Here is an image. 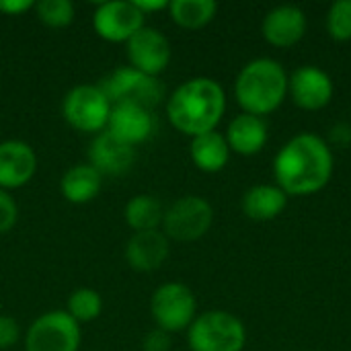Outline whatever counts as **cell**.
<instances>
[{
	"label": "cell",
	"instance_id": "31",
	"mask_svg": "<svg viewBox=\"0 0 351 351\" xmlns=\"http://www.w3.org/2000/svg\"><path fill=\"white\" fill-rule=\"evenodd\" d=\"M35 8L33 0H0V12L6 16H21Z\"/></svg>",
	"mask_w": 351,
	"mask_h": 351
},
{
	"label": "cell",
	"instance_id": "1",
	"mask_svg": "<svg viewBox=\"0 0 351 351\" xmlns=\"http://www.w3.org/2000/svg\"><path fill=\"white\" fill-rule=\"evenodd\" d=\"M335 158L325 138L302 132L292 136L274 158L276 185L288 197L319 193L333 177Z\"/></svg>",
	"mask_w": 351,
	"mask_h": 351
},
{
	"label": "cell",
	"instance_id": "16",
	"mask_svg": "<svg viewBox=\"0 0 351 351\" xmlns=\"http://www.w3.org/2000/svg\"><path fill=\"white\" fill-rule=\"evenodd\" d=\"M136 162V148L117 140L107 130L93 136L88 146V165L103 177H121Z\"/></svg>",
	"mask_w": 351,
	"mask_h": 351
},
{
	"label": "cell",
	"instance_id": "17",
	"mask_svg": "<svg viewBox=\"0 0 351 351\" xmlns=\"http://www.w3.org/2000/svg\"><path fill=\"white\" fill-rule=\"evenodd\" d=\"M171 255V241L162 230L134 232L123 249L125 263L140 274H150L160 269Z\"/></svg>",
	"mask_w": 351,
	"mask_h": 351
},
{
	"label": "cell",
	"instance_id": "15",
	"mask_svg": "<svg viewBox=\"0 0 351 351\" xmlns=\"http://www.w3.org/2000/svg\"><path fill=\"white\" fill-rule=\"evenodd\" d=\"M306 25L308 21L300 6L280 4L263 16L261 33L269 45L278 49H286L296 45L306 35Z\"/></svg>",
	"mask_w": 351,
	"mask_h": 351
},
{
	"label": "cell",
	"instance_id": "4",
	"mask_svg": "<svg viewBox=\"0 0 351 351\" xmlns=\"http://www.w3.org/2000/svg\"><path fill=\"white\" fill-rule=\"evenodd\" d=\"M187 346L191 351H243L247 346V329L228 311H206L187 329Z\"/></svg>",
	"mask_w": 351,
	"mask_h": 351
},
{
	"label": "cell",
	"instance_id": "11",
	"mask_svg": "<svg viewBox=\"0 0 351 351\" xmlns=\"http://www.w3.org/2000/svg\"><path fill=\"white\" fill-rule=\"evenodd\" d=\"M171 41L169 37L158 31L156 27L144 25L128 43H125V58L128 66L148 74V76H160L169 64H171Z\"/></svg>",
	"mask_w": 351,
	"mask_h": 351
},
{
	"label": "cell",
	"instance_id": "6",
	"mask_svg": "<svg viewBox=\"0 0 351 351\" xmlns=\"http://www.w3.org/2000/svg\"><path fill=\"white\" fill-rule=\"evenodd\" d=\"M150 317L169 335L187 331L197 317V298L181 282H165L150 296Z\"/></svg>",
	"mask_w": 351,
	"mask_h": 351
},
{
	"label": "cell",
	"instance_id": "24",
	"mask_svg": "<svg viewBox=\"0 0 351 351\" xmlns=\"http://www.w3.org/2000/svg\"><path fill=\"white\" fill-rule=\"evenodd\" d=\"M66 313L78 323H93L103 313V296L95 288H76L66 302Z\"/></svg>",
	"mask_w": 351,
	"mask_h": 351
},
{
	"label": "cell",
	"instance_id": "19",
	"mask_svg": "<svg viewBox=\"0 0 351 351\" xmlns=\"http://www.w3.org/2000/svg\"><path fill=\"white\" fill-rule=\"evenodd\" d=\"M103 189V175L88 162L72 165L60 179V193L68 204L82 206L93 202Z\"/></svg>",
	"mask_w": 351,
	"mask_h": 351
},
{
	"label": "cell",
	"instance_id": "32",
	"mask_svg": "<svg viewBox=\"0 0 351 351\" xmlns=\"http://www.w3.org/2000/svg\"><path fill=\"white\" fill-rule=\"evenodd\" d=\"M134 4L138 6V10H140L144 16L169 8V2H167V0H134Z\"/></svg>",
	"mask_w": 351,
	"mask_h": 351
},
{
	"label": "cell",
	"instance_id": "13",
	"mask_svg": "<svg viewBox=\"0 0 351 351\" xmlns=\"http://www.w3.org/2000/svg\"><path fill=\"white\" fill-rule=\"evenodd\" d=\"M37 167L39 160L29 142L16 138L0 142V189L14 191L29 185Z\"/></svg>",
	"mask_w": 351,
	"mask_h": 351
},
{
	"label": "cell",
	"instance_id": "28",
	"mask_svg": "<svg viewBox=\"0 0 351 351\" xmlns=\"http://www.w3.org/2000/svg\"><path fill=\"white\" fill-rule=\"evenodd\" d=\"M23 337L21 325L8 315H0V351L12 350Z\"/></svg>",
	"mask_w": 351,
	"mask_h": 351
},
{
	"label": "cell",
	"instance_id": "5",
	"mask_svg": "<svg viewBox=\"0 0 351 351\" xmlns=\"http://www.w3.org/2000/svg\"><path fill=\"white\" fill-rule=\"evenodd\" d=\"M111 113V101L105 97L99 84H76L62 99L64 121L80 132L97 136L107 130Z\"/></svg>",
	"mask_w": 351,
	"mask_h": 351
},
{
	"label": "cell",
	"instance_id": "7",
	"mask_svg": "<svg viewBox=\"0 0 351 351\" xmlns=\"http://www.w3.org/2000/svg\"><path fill=\"white\" fill-rule=\"evenodd\" d=\"M101 90L105 97L115 103H136L146 109L158 107L162 101H167L165 84L156 76H148L132 66H121L113 72H109L101 82Z\"/></svg>",
	"mask_w": 351,
	"mask_h": 351
},
{
	"label": "cell",
	"instance_id": "29",
	"mask_svg": "<svg viewBox=\"0 0 351 351\" xmlns=\"http://www.w3.org/2000/svg\"><path fill=\"white\" fill-rule=\"evenodd\" d=\"M171 346H173L171 335L162 329H156V327L152 331H148L140 343L142 351H171Z\"/></svg>",
	"mask_w": 351,
	"mask_h": 351
},
{
	"label": "cell",
	"instance_id": "22",
	"mask_svg": "<svg viewBox=\"0 0 351 351\" xmlns=\"http://www.w3.org/2000/svg\"><path fill=\"white\" fill-rule=\"evenodd\" d=\"M165 208L158 197L150 193H138L132 199H128L123 208V220L128 228L134 232H148V230H160L162 226Z\"/></svg>",
	"mask_w": 351,
	"mask_h": 351
},
{
	"label": "cell",
	"instance_id": "27",
	"mask_svg": "<svg viewBox=\"0 0 351 351\" xmlns=\"http://www.w3.org/2000/svg\"><path fill=\"white\" fill-rule=\"evenodd\" d=\"M19 222V204L10 191L0 189V237L8 234Z\"/></svg>",
	"mask_w": 351,
	"mask_h": 351
},
{
	"label": "cell",
	"instance_id": "2",
	"mask_svg": "<svg viewBox=\"0 0 351 351\" xmlns=\"http://www.w3.org/2000/svg\"><path fill=\"white\" fill-rule=\"evenodd\" d=\"M169 123L183 136L195 138L214 132L226 111V93L210 76H195L181 82L165 101Z\"/></svg>",
	"mask_w": 351,
	"mask_h": 351
},
{
	"label": "cell",
	"instance_id": "26",
	"mask_svg": "<svg viewBox=\"0 0 351 351\" xmlns=\"http://www.w3.org/2000/svg\"><path fill=\"white\" fill-rule=\"evenodd\" d=\"M327 33L333 41L351 39V0H337L327 10Z\"/></svg>",
	"mask_w": 351,
	"mask_h": 351
},
{
	"label": "cell",
	"instance_id": "20",
	"mask_svg": "<svg viewBox=\"0 0 351 351\" xmlns=\"http://www.w3.org/2000/svg\"><path fill=\"white\" fill-rule=\"evenodd\" d=\"M286 206H288V195L278 185H269V183H259L249 187L241 199L243 214L255 222L276 220L286 210Z\"/></svg>",
	"mask_w": 351,
	"mask_h": 351
},
{
	"label": "cell",
	"instance_id": "30",
	"mask_svg": "<svg viewBox=\"0 0 351 351\" xmlns=\"http://www.w3.org/2000/svg\"><path fill=\"white\" fill-rule=\"evenodd\" d=\"M327 144L331 146V150H333V148H346V146H350L351 123H346V121L335 123V125L329 130V140H327Z\"/></svg>",
	"mask_w": 351,
	"mask_h": 351
},
{
	"label": "cell",
	"instance_id": "21",
	"mask_svg": "<svg viewBox=\"0 0 351 351\" xmlns=\"http://www.w3.org/2000/svg\"><path fill=\"white\" fill-rule=\"evenodd\" d=\"M189 156H191V162L202 173L214 175V173H220L228 165L230 148H228V142H226L224 134L214 130V132L191 138Z\"/></svg>",
	"mask_w": 351,
	"mask_h": 351
},
{
	"label": "cell",
	"instance_id": "23",
	"mask_svg": "<svg viewBox=\"0 0 351 351\" xmlns=\"http://www.w3.org/2000/svg\"><path fill=\"white\" fill-rule=\"evenodd\" d=\"M171 21L187 31H197L210 25L218 12V4L214 0H173L169 2Z\"/></svg>",
	"mask_w": 351,
	"mask_h": 351
},
{
	"label": "cell",
	"instance_id": "10",
	"mask_svg": "<svg viewBox=\"0 0 351 351\" xmlns=\"http://www.w3.org/2000/svg\"><path fill=\"white\" fill-rule=\"evenodd\" d=\"M93 29L107 43H128L146 23L134 0H107L93 10Z\"/></svg>",
	"mask_w": 351,
	"mask_h": 351
},
{
	"label": "cell",
	"instance_id": "12",
	"mask_svg": "<svg viewBox=\"0 0 351 351\" xmlns=\"http://www.w3.org/2000/svg\"><path fill=\"white\" fill-rule=\"evenodd\" d=\"M288 95L296 107L304 111H321L331 103L335 84L325 70L308 64L296 68L288 76Z\"/></svg>",
	"mask_w": 351,
	"mask_h": 351
},
{
	"label": "cell",
	"instance_id": "3",
	"mask_svg": "<svg viewBox=\"0 0 351 351\" xmlns=\"http://www.w3.org/2000/svg\"><path fill=\"white\" fill-rule=\"evenodd\" d=\"M288 97V72L271 58L247 62L234 80V99L243 113L265 117L282 107Z\"/></svg>",
	"mask_w": 351,
	"mask_h": 351
},
{
	"label": "cell",
	"instance_id": "9",
	"mask_svg": "<svg viewBox=\"0 0 351 351\" xmlns=\"http://www.w3.org/2000/svg\"><path fill=\"white\" fill-rule=\"evenodd\" d=\"M80 343L82 329L66 311L39 315L23 333L25 351H78Z\"/></svg>",
	"mask_w": 351,
	"mask_h": 351
},
{
	"label": "cell",
	"instance_id": "18",
	"mask_svg": "<svg viewBox=\"0 0 351 351\" xmlns=\"http://www.w3.org/2000/svg\"><path fill=\"white\" fill-rule=\"evenodd\" d=\"M224 138L228 142L230 152H237L241 156H255L265 148L269 132L263 117L241 113L230 119Z\"/></svg>",
	"mask_w": 351,
	"mask_h": 351
},
{
	"label": "cell",
	"instance_id": "25",
	"mask_svg": "<svg viewBox=\"0 0 351 351\" xmlns=\"http://www.w3.org/2000/svg\"><path fill=\"white\" fill-rule=\"evenodd\" d=\"M35 14L39 23L49 29H64L72 25L76 16V6L70 0H39L35 2Z\"/></svg>",
	"mask_w": 351,
	"mask_h": 351
},
{
	"label": "cell",
	"instance_id": "8",
	"mask_svg": "<svg viewBox=\"0 0 351 351\" xmlns=\"http://www.w3.org/2000/svg\"><path fill=\"white\" fill-rule=\"evenodd\" d=\"M214 224V208L206 197L183 195L165 208L160 230L169 241L195 243L210 232Z\"/></svg>",
	"mask_w": 351,
	"mask_h": 351
},
{
	"label": "cell",
	"instance_id": "14",
	"mask_svg": "<svg viewBox=\"0 0 351 351\" xmlns=\"http://www.w3.org/2000/svg\"><path fill=\"white\" fill-rule=\"evenodd\" d=\"M154 128H156V119L152 109H146L136 103L111 105L107 132L117 140L136 148L138 144H144L146 140L152 138Z\"/></svg>",
	"mask_w": 351,
	"mask_h": 351
}]
</instances>
